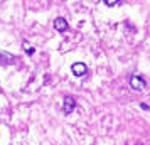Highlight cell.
I'll return each mask as SVG.
<instances>
[{"mask_svg": "<svg viewBox=\"0 0 150 145\" xmlns=\"http://www.w3.org/2000/svg\"><path fill=\"white\" fill-rule=\"evenodd\" d=\"M130 88L135 91H143L147 88V81L140 76H132L130 78Z\"/></svg>", "mask_w": 150, "mask_h": 145, "instance_id": "6da1fadb", "label": "cell"}, {"mask_svg": "<svg viewBox=\"0 0 150 145\" xmlns=\"http://www.w3.org/2000/svg\"><path fill=\"white\" fill-rule=\"evenodd\" d=\"M15 59H17L15 56L8 54V52H5V51H4V52H0V62H2L4 66H8V64H14V62H15Z\"/></svg>", "mask_w": 150, "mask_h": 145, "instance_id": "5b68a950", "label": "cell"}, {"mask_svg": "<svg viewBox=\"0 0 150 145\" xmlns=\"http://www.w3.org/2000/svg\"><path fill=\"white\" fill-rule=\"evenodd\" d=\"M76 108V100L73 96H66L64 98V101H62V111H64V115H71Z\"/></svg>", "mask_w": 150, "mask_h": 145, "instance_id": "7a4b0ae2", "label": "cell"}, {"mask_svg": "<svg viewBox=\"0 0 150 145\" xmlns=\"http://www.w3.org/2000/svg\"><path fill=\"white\" fill-rule=\"evenodd\" d=\"M140 108H142V110H149V105H145V103H142V105H140Z\"/></svg>", "mask_w": 150, "mask_h": 145, "instance_id": "ba28073f", "label": "cell"}, {"mask_svg": "<svg viewBox=\"0 0 150 145\" xmlns=\"http://www.w3.org/2000/svg\"><path fill=\"white\" fill-rule=\"evenodd\" d=\"M71 71H73L74 76H84V74L88 73V68H86L84 62H74V64L71 66Z\"/></svg>", "mask_w": 150, "mask_h": 145, "instance_id": "3957f363", "label": "cell"}, {"mask_svg": "<svg viewBox=\"0 0 150 145\" xmlns=\"http://www.w3.org/2000/svg\"><path fill=\"white\" fill-rule=\"evenodd\" d=\"M25 51H27V54H29V56H32V54L35 52V51H34V47H27Z\"/></svg>", "mask_w": 150, "mask_h": 145, "instance_id": "52a82bcc", "label": "cell"}, {"mask_svg": "<svg viewBox=\"0 0 150 145\" xmlns=\"http://www.w3.org/2000/svg\"><path fill=\"white\" fill-rule=\"evenodd\" d=\"M54 29L57 32H64V30H68V21L64 19V17H57L54 21Z\"/></svg>", "mask_w": 150, "mask_h": 145, "instance_id": "277c9868", "label": "cell"}, {"mask_svg": "<svg viewBox=\"0 0 150 145\" xmlns=\"http://www.w3.org/2000/svg\"><path fill=\"white\" fill-rule=\"evenodd\" d=\"M118 2H120V0H103V4H105L106 7H115Z\"/></svg>", "mask_w": 150, "mask_h": 145, "instance_id": "8992f818", "label": "cell"}]
</instances>
